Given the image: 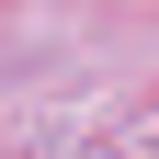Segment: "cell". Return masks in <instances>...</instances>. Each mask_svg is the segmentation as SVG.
Segmentation results:
<instances>
[]
</instances>
